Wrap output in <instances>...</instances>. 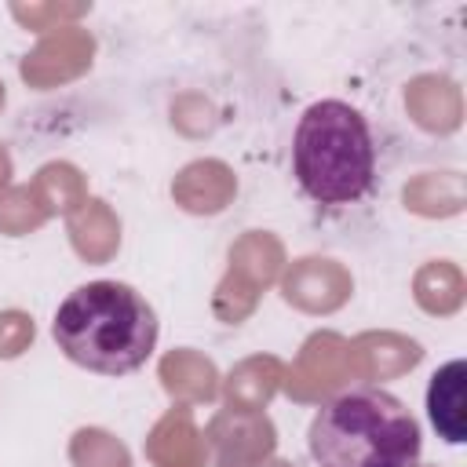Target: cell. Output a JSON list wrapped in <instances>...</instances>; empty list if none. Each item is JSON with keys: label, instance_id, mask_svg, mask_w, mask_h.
Segmentation results:
<instances>
[{"label": "cell", "instance_id": "3", "mask_svg": "<svg viewBox=\"0 0 467 467\" xmlns=\"http://www.w3.org/2000/svg\"><path fill=\"white\" fill-rule=\"evenodd\" d=\"M292 171L317 204L361 201L376 179V142L361 109L343 99L306 106L292 135Z\"/></svg>", "mask_w": 467, "mask_h": 467}, {"label": "cell", "instance_id": "4", "mask_svg": "<svg viewBox=\"0 0 467 467\" xmlns=\"http://www.w3.org/2000/svg\"><path fill=\"white\" fill-rule=\"evenodd\" d=\"M463 383H467V365L445 361L427 387V412L431 423L438 431V438H445L449 445H463L467 438V416H463Z\"/></svg>", "mask_w": 467, "mask_h": 467}, {"label": "cell", "instance_id": "2", "mask_svg": "<svg viewBox=\"0 0 467 467\" xmlns=\"http://www.w3.org/2000/svg\"><path fill=\"white\" fill-rule=\"evenodd\" d=\"M317 467H416L420 423L383 387H350L328 398L306 431Z\"/></svg>", "mask_w": 467, "mask_h": 467}, {"label": "cell", "instance_id": "1", "mask_svg": "<svg viewBox=\"0 0 467 467\" xmlns=\"http://www.w3.org/2000/svg\"><path fill=\"white\" fill-rule=\"evenodd\" d=\"M51 336L73 365L99 376H128L153 358L161 321L131 285L88 281L58 303Z\"/></svg>", "mask_w": 467, "mask_h": 467}]
</instances>
